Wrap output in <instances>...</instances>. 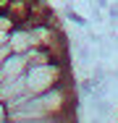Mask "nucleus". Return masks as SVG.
<instances>
[{
    "label": "nucleus",
    "instance_id": "nucleus-1",
    "mask_svg": "<svg viewBox=\"0 0 118 123\" xmlns=\"http://www.w3.org/2000/svg\"><path fill=\"white\" fill-rule=\"evenodd\" d=\"M73 102H76V89L71 81H63L39 94H21L5 102V107H8L11 121H58V118L76 115L71 110Z\"/></svg>",
    "mask_w": 118,
    "mask_h": 123
},
{
    "label": "nucleus",
    "instance_id": "nucleus-2",
    "mask_svg": "<svg viewBox=\"0 0 118 123\" xmlns=\"http://www.w3.org/2000/svg\"><path fill=\"white\" fill-rule=\"evenodd\" d=\"M68 79V68L66 60H50V63H39V66H26L24 71V84H26V94H39L45 89H52Z\"/></svg>",
    "mask_w": 118,
    "mask_h": 123
},
{
    "label": "nucleus",
    "instance_id": "nucleus-3",
    "mask_svg": "<svg viewBox=\"0 0 118 123\" xmlns=\"http://www.w3.org/2000/svg\"><path fill=\"white\" fill-rule=\"evenodd\" d=\"M24 71H26V58H24L21 52H11V55L0 63V84L24 76Z\"/></svg>",
    "mask_w": 118,
    "mask_h": 123
},
{
    "label": "nucleus",
    "instance_id": "nucleus-4",
    "mask_svg": "<svg viewBox=\"0 0 118 123\" xmlns=\"http://www.w3.org/2000/svg\"><path fill=\"white\" fill-rule=\"evenodd\" d=\"M8 45L13 52H29V50L34 47V42H32V31H29V26L26 24H16L11 29V34H8Z\"/></svg>",
    "mask_w": 118,
    "mask_h": 123
},
{
    "label": "nucleus",
    "instance_id": "nucleus-5",
    "mask_svg": "<svg viewBox=\"0 0 118 123\" xmlns=\"http://www.w3.org/2000/svg\"><path fill=\"white\" fill-rule=\"evenodd\" d=\"M11 52H13V50H11V45H8V42H5V45H0V63H3Z\"/></svg>",
    "mask_w": 118,
    "mask_h": 123
},
{
    "label": "nucleus",
    "instance_id": "nucleus-6",
    "mask_svg": "<svg viewBox=\"0 0 118 123\" xmlns=\"http://www.w3.org/2000/svg\"><path fill=\"white\" fill-rule=\"evenodd\" d=\"M8 34H11V31H5V29H0V45H5V42H8Z\"/></svg>",
    "mask_w": 118,
    "mask_h": 123
}]
</instances>
